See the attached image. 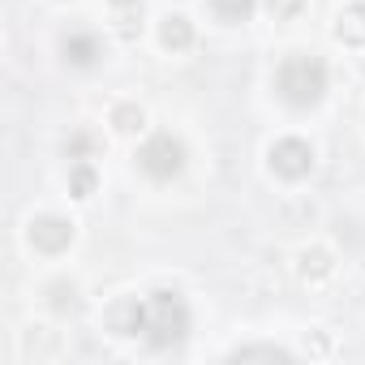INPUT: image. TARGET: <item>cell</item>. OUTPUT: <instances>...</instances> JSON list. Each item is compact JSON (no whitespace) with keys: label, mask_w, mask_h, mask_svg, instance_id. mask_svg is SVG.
Wrapping results in <instances>:
<instances>
[{"label":"cell","mask_w":365,"mask_h":365,"mask_svg":"<svg viewBox=\"0 0 365 365\" xmlns=\"http://www.w3.org/2000/svg\"><path fill=\"white\" fill-rule=\"evenodd\" d=\"M301 271H305V275H309V271H314V275H327V271H331V262H327V254H318V250H314V254H305V267H301Z\"/></svg>","instance_id":"7c38bea8"},{"label":"cell","mask_w":365,"mask_h":365,"mask_svg":"<svg viewBox=\"0 0 365 365\" xmlns=\"http://www.w3.org/2000/svg\"><path fill=\"white\" fill-rule=\"evenodd\" d=\"M99 56H103V48H99L95 35H86V31L65 35V61H73V65H95Z\"/></svg>","instance_id":"8992f818"},{"label":"cell","mask_w":365,"mask_h":365,"mask_svg":"<svg viewBox=\"0 0 365 365\" xmlns=\"http://www.w3.org/2000/svg\"><path fill=\"white\" fill-rule=\"evenodd\" d=\"M232 361H292V352L271 348V344H258V348H237Z\"/></svg>","instance_id":"ba28073f"},{"label":"cell","mask_w":365,"mask_h":365,"mask_svg":"<svg viewBox=\"0 0 365 365\" xmlns=\"http://www.w3.org/2000/svg\"><path fill=\"white\" fill-rule=\"evenodd\" d=\"M138 163H142L146 176L172 180V176L180 172V163H185V146H180V138H172V133H155V138L138 150Z\"/></svg>","instance_id":"3957f363"},{"label":"cell","mask_w":365,"mask_h":365,"mask_svg":"<svg viewBox=\"0 0 365 365\" xmlns=\"http://www.w3.org/2000/svg\"><path fill=\"white\" fill-rule=\"evenodd\" d=\"M271 168H275L279 176H288V180L305 176V172L314 168V150H309V142H301V138H284V142H275V146H271Z\"/></svg>","instance_id":"277c9868"},{"label":"cell","mask_w":365,"mask_h":365,"mask_svg":"<svg viewBox=\"0 0 365 365\" xmlns=\"http://www.w3.org/2000/svg\"><path fill=\"white\" fill-rule=\"evenodd\" d=\"M301 5H305V0H271V14H275V18H292Z\"/></svg>","instance_id":"4fadbf2b"},{"label":"cell","mask_w":365,"mask_h":365,"mask_svg":"<svg viewBox=\"0 0 365 365\" xmlns=\"http://www.w3.org/2000/svg\"><path fill=\"white\" fill-rule=\"evenodd\" d=\"M31 241H35V250H43V254H61V250L73 241V228H69L65 220H56V215H39V220L31 224Z\"/></svg>","instance_id":"5b68a950"},{"label":"cell","mask_w":365,"mask_h":365,"mask_svg":"<svg viewBox=\"0 0 365 365\" xmlns=\"http://www.w3.org/2000/svg\"><path fill=\"white\" fill-rule=\"evenodd\" d=\"M125 331L142 335L150 348H172L190 335V305L180 292H150L125 309Z\"/></svg>","instance_id":"6da1fadb"},{"label":"cell","mask_w":365,"mask_h":365,"mask_svg":"<svg viewBox=\"0 0 365 365\" xmlns=\"http://www.w3.org/2000/svg\"><path fill=\"white\" fill-rule=\"evenodd\" d=\"M91 190H95V172H91L86 163H82V168H73V194H78V198H86Z\"/></svg>","instance_id":"30bf717a"},{"label":"cell","mask_w":365,"mask_h":365,"mask_svg":"<svg viewBox=\"0 0 365 365\" xmlns=\"http://www.w3.org/2000/svg\"><path fill=\"white\" fill-rule=\"evenodd\" d=\"M356 5H361V14H365V0H356Z\"/></svg>","instance_id":"9a60e30c"},{"label":"cell","mask_w":365,"mask_h":365,"mask_svg":"<svg viewBox=\"0 0 365 365\" xmlns=\"http://www.w3.org/2000/svg\"><path fill=\"white\" fill-rule=\"evenodd\" d=\"M211 9L220 18H228V22H245L254 14V0H211Z\"/></svg>","instance_id":"9c48e42d"},{"label":"cell","mask_w":365,"mask_h":365,"mask_svg":"<svg viewBox=\"0 0 365 365\" xmlns=\"http://www.w3.org/2000/svg\"><path fill=\"white\" fill-rule=\"evenodd\" d=\"M112 120H116V129H138V125H142V112H138V108H116Z\"/></svg>","instance_id":"8fae6325"},{"label":"cell","mask_w":365,"mask_h":365,"mask_svg":"<svg viewBox=\"0 0 365 365\" xmlns=\"http://www.w3.org/2000/svg\"><path fill=\"white\" fill-rule=\"evenodd\" d=\"M116 5H138V0H116Z\"/></svg>","instance_id":"5bb4252c"},{"label":"cell","mask_w":365,"mask_h":365,"mask_svg":"<svg viewBox=\"0 0 365 365\" xmlns=\"http://www.w3.org/2000/svg\"><path fill=\"white\" fill-rule=\"evenodd\" d=\"M275 91L292 108H314L327 91V65L318 56H288L275 73Z\"/></svg>","instance_id":"7a4b0ae2"},{"label":"cell","mask_w":365,"mask_h":365,"mask_svg":"<svg viewBox=\"0 0 365 365\" xmlns=\"http://www.w3.org/2000/svg\"><path fill=\"white\" fill-rule=\"evenodd\" d=\"M163 43L176 48V52L190 48V43H194V26H190L185 18H168V22H163Z\"/></svg>","instance_id":"52a82bcc"}]
</instances>
